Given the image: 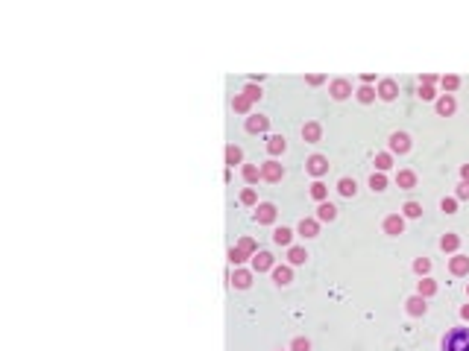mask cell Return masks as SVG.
<instances>
[{"mask_svg":"<svg viewBox=\"0 0 469 351\" xmlns=\"http://www.w3.org/2000/svg\"><path fill=\"white\" fill-rule=\"evenodd\" d=\"M249 105H252V103H249L244 94H238V97L232 100V108H235V111H241V114H246V111H249Z\"/></svg>","mask_w":469,"mask_h":351,"instance_id":"obj_29","label":"cell"},{"mask_svg":"<svg viewBox=\"0 0 469 351\" xmlns=\"http://www.w3.org/2000/svg\"><path fill=\"white\" fill-rule=\"evenodd\" d=\"M285 149H288V144H285V138H282V135L267 138V152H270V155H282Z\"/></svg>","mask_w":469,"mask_h":351,"instance_id":"obj_16","label":"cell"},{"mask_svg":"<svg viewBox=\"0 0 469 351\" xmlns=\"http://www.w3.org/2000/svg\"><path fill=\"white\" fill-rule=\"evenodd\" d=\"M241 158H244V152H241V146H226V164H229V167H235V164H241Z\"/></svg>","mask_w":469,"mask_h":351,"instance_id":"obj_25","label":"cell"},{"mask_svg":"<svg viewBox=\"0 0 469 351\" xmlns=\"http://www.w3.org/2000/svg\"><path fill=\"white\" fill-rule=\"evenodd\" d=\"M305 167H308V173H311V176H317V179H320L323 173H329V158H326V155H311V158L305 161Z\"/></svg>","mask_w":469,"mask_h":351,"instance_id":"obj_4","label":"cell"},{"mask_svg":"<svg viewBox=\"0 0 469 351\" xmlns=\"http://www.w3.org/2000/svg\"><path fill=\"white\" fill-rule=\"evenodd\" d=\"M461 316H464V319H469V305H464V308H461Z\"/></svg>","mask_w":469,"mask_h":351,"instance_id":"obj_45","label":"cell"},{"mask_svg":"<svg viewBox=\"0 0 469 351\" xmlns=\"http://www.w3.org/2000/svg\"><path fill=\"white\" fill-rule=\"evenodd\" d=\"M282 176H285V167H282L279 161L270 158V161L261 164V179H264V182H282Z\"/></svg>","mask_w":469,"mask_h":351,"instance_id":"obj_2","label":"cell"},{"mask_svg":"<svg viewBox=\"0 0 469 351\" xmlns=\"http://www.w3.org/2000/svg\"><path fill=\"white\" fill-rule=\"evenodd\" d=\"M252 269H255V272H267V269H273V255H270V252H258V255H252Z\"/></svg>","mask_w":469,"mask_h":351,"instance_id":"obj_7","label":"cell"},{"mask_svg":"<svg viewBox=\"0 0 469 351\" xmlns=\"http://www.w3.org/2000/svg\"><path fill=\"white\" fill-rule=\"evenodd\" d=\"M402 211H405V217L417 220V217L423 214V205H420V202H405V208H402Z\"/></svg>","mask_w":469,"mask_h":351,"instance_id":"obj_34","label":"cell"},{"mask_svg":"<svg viewBox=\"0 0 469 351\" xmlns=\"http://www.w3.org/2000/svg\"><path fill=\"white\" fill-rule=\"evenodd\" d=\"M414 269H417L420 275H425V272L431 269V261H428V258H417V261H414Z\"/></svg>","mask_w":469,"mask_h":351,"instance_id":"obj_38","label":"cell"},{"mask_svg":"<svg viewBox=\"0 0 469 351\" xmlns=\"http://www.w3.org/2000/svg\"><path fill=\"white\" fill-rule=\"evenodd\" d=\"M396 94H399V85H396L393 79H384V82L379 85V97H381V100L390 103V100H396Z\"/></svg>","mask_w":469,"mask_h":351,"instance_id":"obj_13","label":"cell"},{"mask_svg":"<svg viewBox=\"0 0 469 351\" xmlns=\"http://www.w3.org/2000/svg\"><path fill=\"white\" fill-rule=\"evenodd\" d=\"M449 269H452V275H469V258L467 255H455L449 261Z\"/></svg>","mask_w":469,"mask_h":351,"instance_id":"obj_12","label":"cell"},{"mask_svg":"<svg viewBox=\"0 0 469 351\" xmlns=\"http://www.w3.org/2000/svg\"><path fill=\"white\" fill-rule=\"evenodd\" d=\"M290 351H311V343H308L305 337H296V340L290 343Z\"/></svg>","mask_w":469,"mask_h":351,"instance_id":"obj_39","label":"cell"},{"mask_svg":"<svg viewBox=\"0 0 469 351\" xmlns=\"http://www.w3.org/2000/svg\"><path fill=\"white\" fill-rule=\"evenodd\" d=\"M288 261H290L293 267H299V264H305V261H308V252H305L302 246H290V252H288Z\"/></svg>","mask_w":469,"mask_h":351,"instance_id":"obj_20","label":"cell"},{"mask_svg":"<svg viewBox=\"0 0 469 351\" xmlns=\"http://www.w3.org/2000/svg\"><path fill=\"white\" fill-rule=\"evenodd\" d=\"M437 293V284L431 281V278H423L420 284H417V296H423V299H428V296H434Z\"/></svg>","mask_w":469,"mask_h":351,"instance_id":"obj_23","label":"cell"},{"mask_svg":"<svg viewBox=\"0 0 469 351\" xmlns=\"http://www.w3.org/2000/svg\"><path fill=\"white\" fill-rule=\"evenodd\" d=\"M311 196H314L317 202H326V196H329V187H326V185H323V182L317 179V182L311 185Z\"/></svg>","mask_w":469,"mask_h":351,"instance_id":"obj_27","label":"cell"},{"mask_svg":"<svg viewBox=\"0 0 469 351\" xmlns=\"http://www.w3.org/2000/svg\"><path fill=\"white\" fill-rule=\"evenodd\" d=\"M258 179H261V167H255V164H244V182L255 185Z\"/></svg>","mask_w":469,"mask_h":351,"instance_id":"obj_24","label":"cell"},{"mask_svg":"<svg viewBox=\"0 0 469 351\" xmlns=\"http://www.w3.org/2000/svg\"><path fill=\"white\" fill-rule=\"evenodd\" d=\"M238 249H244V252H246L249 258H252V255H258V246H255V240H252V237H241Z\"/></svg>","mask_w":469,"mask_h":351,"instance_id":"obj_30","label":"cell"},{"mask_svg":"<svg viewBox=\"0 0 469 351\" xmlns=\"http://www.w3.org/2000/svg\"><path fill=\"white\" fill-rule=\"evenodd\" d=\"M455 208H458V199H443L440 202V211H446V214H455Z\"/></svg>","mask_w":469,"mask_h":351,"instance_id":"obj_41","label":"cell"},{"mask_svg":"<svg viewBox=\"0 0 469 351\" xmlns=\"http://www.w3.org/2000/svg\"><path fill=\"white\" fill-rule=\"evenodd\" d=\"M267 126H270V120L267 117H261V114H249L246 117V132H267Z\"/></svg>","mask_w":469,"mask_h":351,"instance_id":"obj_10","label":"cell"},{"mask_svg":"<svg viewBox=\"0 0 469 351\" xmlns=\"http://www.w3.org/2000/svg\"><path fill=\"white\" fill-rule=\"evenodd\" d=\"M461 176H464V182H469V164H464V167H461Z\"/></svg>","mask_w":469,"mask_h":351,"instance_id":"obj_44","label":"cell"},{"mask_svg":"<svg viewBox=\"0 0 469 351\" xmlns=\"http://www.w3.org/2000/svg\"><path fill=\"white\" fill-rule=\"evenodd\" d=\"M390 149L399 152V155L408 152V149H411V138H408L405 132H393V135H390Z\"/></svg>","mask_w":469,"mask_h":351,"instance_id":"obj_5","label":"cell"},{"mask_svg":"<svg viewBox=\"0 0 469 351\" xmlns=\"http://www.w3.org/2000/svg\"><path fill=\"white\" fill-rule=\"evenodd\" d=\"M458 246H461V237H458V234H446V237L440 240V249H443V252H455Z\"/></svg>","mask_w":469,"mask_h":351,"instance_id":"obj_28","label":"cell"},{"mask_svg":"<svg viewBox=\"0 0 469 351\" xmlns=\"http://www.w3.org/2000/svg\"><path fill=\"white\" fill-rule=\"evenodd\" d=\"M290 240H293V231H290V228L282 226V228L273 231V243H276V246H290Z\"/></svg>","mask_w":469,"mask_h":351,"instance_id":"obj_18","label":"cell"},{"mask_svg":"<svg viewBox=\"0 0 469 351\" xmlns=\"http://www.w3.org/2000/svg\"><path fill=\"white\" fill-rule=\"evenodd\" d=\"M458 85H461V79H458V76H443V88H446V91H455Z\"/></svg>","mask_w":469,"mask_h":351,"instance_id":"obj_40","label":"cell"},{"mask_svg":"<svg viewBox=\"0 0 469 351\" xmlns=\"http://www.w3.org/2000/svg\"><path fill=\"white\" fill-rule=\"evenodd\" d=\"M381 228H384L387 234H402V231H405V220H402L399 214H390V217H384Z\"/></svg>","mask_w":469,"mask_h":351,"instance_id":"obj_6","label":"cell"},{"mask_svg":"<svg viewBox=\"0 0 469 351\" xmlns=\"http://www.w3.org/2000/svg\"><path fill=\"white\" fill-rule=\"evenodd\" d=\"M443 351H469V328L458 325L443 337Z\"/></svg>","mask_w":469,"mask_h":351,"instance_id":"obj_1","label":"cell"},{"mask_svg":"<svg viewBox=\"0 0 469 351\" xmlns=\"http://www.w3.org/2000/svg\"><path fill=\"white\" fill-rule=\"evenodd\" d=\"M467 293H469V287H467Z\"/></svg>","mask_w":469,"mask_h":351,"instance_id":"obj_46","label":"cell"},{"mask_svg":"<svg viewBox=\"0 0 469 351\" xmlns=\"http://www.w3.org/2000/svg\"><path fill=\"white\" fill-rule=\"evenodd\" d=\"M376 94H379V91H373L370 85L358 88V100H361V103H373V100H376Z\"/></svg>","mask_w":469,"mask_h":351,"instance_id":"obj_36","label":"cell"},{"mask_svg":"<svg viewBox=\"0 0 469 351\" xmlns=\"http://www.w3.org/2000/svg\"><path fill=\"white\" fill-rule=\"evenodd\" d=\"M337 190H340L343 196H355L358 185H355V179H340V182H337Z\"/></svg>","mask_w":469,"mask_h":351,"instance_id":"obj_26","label":"cell"},{"mask_svg":"<svg viewBox=\"0 0 469 351\" xmlns=\"http://www.w3.org/2000/svg\"><path fill=\"white\" fill-rule=\"evenodd\" d=\"M232 284H235V287H238V290H246V287H249V284H252V275H249V272H246V269H238V272H235V275H232Z\"/></svg>","mask_w":469,"mask_h":351,"instance_id":"obj_22","label":"cell"},{"mask_svg":"<svg viewBox=\"0 0 469 351\" xmlns=\"http://www.w3.org/2000/svg\"><path fill=\"white\" fill-rule=\"evenodd\" d=\"M425 308H428V305H425V299H423V296H411V299L405 302V310H408L411 316H423V313H425Z\"/></svg>","mask_w":469,"mask_h":351,"instance_id":"obj_11","label":"cell"},{"mask_svg":"<svg viewBox=\"0 0 469 351\" xmlns=\"http://www.w3.org/2000/svg\"><path fill=\"white\" fill-rule=\"evenodd\" d=\"M255 220H258V226H270V223L276 220V205H273V202L255 205Z\"/></svg>","mask_w":469,"mask_h":351,"instance_id":"obj_3","label":"cell"},{"mask_svg":"<svg viewBox=\"0 0 469 351\" xmlns=\"http://www.w3.org/2000/svg\"><path fill=\"white\" fill-rule=\"evenodd\" d=\"M290 278H293L290 267H273V281L276 284H290Z\"/></svg>","mask_w":469,"mask_h":351,"instance_id":"obj_21","label":"cell"},{"mask_svg":"<svg viewBox=\"0 0 469 351\" xmlns=\"http://www.w3.org/2000/svg\"><path fill=\"white\" fill-rule=\"evenodd\" d=\"M317 231H320L317 220H299V234L302 237H317Z\"/></svg>","mask_w":469,"mask_h":351,"instance_id":"obj_19","label":"cell"},{"mask_svg":"<svg viewBox=\"0 0 469 351\" xmlns=\"http://www.w3.org/2000/svg\"><path fill=\"white\" fill-rule=\"evenodd\" d=\"M244 97H246L249 103H255V100H261V88H258L255 82H249V85L244 88Z\"/></svg>","mask_w":469,"mask_h":351,"instance_id":"obj_31","label":"cell"},{"mask_svg":"<svg viewBox=\"0 0 469 351\" xmlns=\"http://www.w3.org/2000/svg\"><path fill=\"white\" fill-rule=\"evenodd\" d=\"M320 135H323L320 123H305V126H302V141H305V144H317Z\"/></svg>","mask_w":469,"mask_h":351,"instance_id":"obj_14","label":"cell"},{"mask_svg":"<svg viewBox=\"0 0 469 351\" xmlns=\"http://www.w3.org/2000/svg\"><path fill=\"white\" fill-rule=\"evenodd\" d=\"M455 108H458V103H455V97H452V94H443V97L437 100V114L449 117V114H455Z\"/></svg>","mask_w":469,"mask_h":351,"instance_id":"obj_9","label":"cell"},{"mask_svg":"<svg viewBox=\"0 0 469 351\" xmlns=\"http://www.w3.org/2000/svg\"><path fill=\"white\" fill-rule=\"evenodd\" d=\"M455 199H469V182H461V185H458V193H455Z\"/></svg>","mask_w":469,"mask_h":351,"instance_id":"obj_43","label":"cell"},{"mask_svg":"<svg viewBox=\"0 0 469 351\" xmlns=\"http://www.w3.org/2000/svg\"><path fill=\"white\" fill-rule=\"evenodd\" d=\"M420 97H423V100H434L437 94H434V88H431V85H420Z\"/></svg>","mask_w":469,"mask_h":351,"instance_id":"obj_42","label":"cell"},{"mask_svg":"<svg viewBox=\"0 0 469 351\" xmlns=\"http://www.w3.org/2000/svg\"><path fill=\"white\" fill-rule=\"evenodd\" d=\"M246 258H249V255H246L244 249H238V246H232V249H229V261H232L235 267H238V264H244Z\"/></svg>","mask_w":469,"mask_h":351,"instance_id":"obj_35","label":"cell"},{"mask_svg":"<svg viewBox=\"0 0 469 351\" xmlns=\"http://www.w3.org/2000/svg\"><path fill=\"white\" fill-rule=\"evenodd\" d=\"M329 91H332V97H335V100H346V97L352 94V85H349L346 79H335Z\"/></svg>","mask_w":469,"mask_h":351,"instance_id":"obj_8","label":"cell"},{"mask_svg":"<svg viewBox=\"0 0 469 351\" xmlns=\"http://www.w3.org/2000/svg\"><path fill=\"white\" fill-rule=\"evenodd\" d=\"M370 187H373V190H384V187H387L384 173H373V176H370Z\"/></svg>","mask_w":469,"mask_h":351,"instance_id":"obj_32","label":"cell"},{"mask_svg":"<svg viewBox=\"0 0 469 351\" xmlns=\"http://www.w3.org/2000/svg\"><path fill=\"white\" fill-rule=\"evenodd\" d=\"M241 205H258V196H255L252 187H244V190H241Z\"/></svg>","mask_w":469,"mask_h":351,"instance_id":"obj_33","label":"cell"},{"mask_svg":"<svg viewBox=\"0 0 469 351\" xmlns=\"http://www.w3.org/2000/svg\"><path fill=\"white\" fill-rule=\"evenodd\" d=\"M337 217V208L332 205V202H320V208H317V220L320 223H329V220H335Z\"/></svg>","mask_w":469,"mask_h":351,"instance_id":"obj_17","label":"cell"},{"mask_svg":"<svg viewBox=\"0 0 469 351\" xmlns=\"http://www.w3.org/2000/svg\"><path fill=\"white\" fill-rule=\"evenodd\" d=\"M376 167H379V173H384V170H390V155H387V152H381V155H376Z\"/></svg>","mask_w":469,"mask_h":351,"instance_id":"obj_37","label":"cell"},{"mask_svg":"<svg viewBox=\"0 0 469 351\" xmlns=\"http://www.w3.org/2000/svg\"><path fill=\"white\" fill-rule=\"evenodd\" d=\"M396 185H399L402 190H411V187H417V173H414V170H399V176H396Z\"/></svg>","mask_w":469,"mask_h":351,"instance_id":"obj_15","label":"cell"}]
</instances>
